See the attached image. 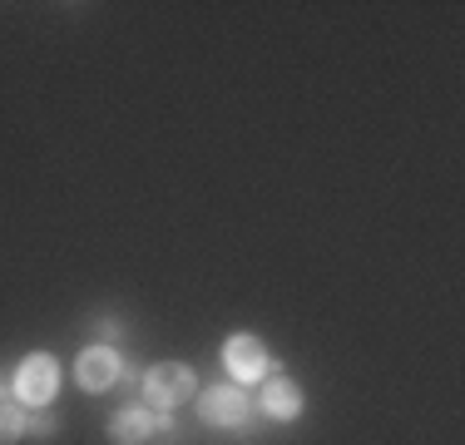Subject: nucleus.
I'll list each match as a JSON object with an SVG mask.
<instances>
[{
	"mask_svg": "<svg viewBox=\"0 0 465 445\" xmlns=\"http://www.w3.org/2000/svg\"><path fill=\"white\" fill-rule=\"evenodd\" d=\"M99 337L114 341V337H119V321H114V317H99Z\"/></svg>",
	"mask_w": 465,
	"mask_h": 445,
	"instance_id": "nucleus-10",
	"label": "nucleus"
},
{
	"mask_svg": "<svg viewBox=\"0 0 465 445\" xmlns=\"http://www.w3.org/2000/svg\"><path fill=\"white\" fill-rule=\"evenodd\" d=\"M242 410H248V400H242L238 386H208L203 391V416L213 420V426H238Z\"/></svg>",
	"mask_w": 465,
	"mask_h": 445,
	"instance_id": "nucleus-5",
	"label": "nucleus"
},
{
	"mask_svg": "<svg viewBox=\"0 0 465 445\" xmlns=\"http://www.w3.org/2000/svg\"><path fill=\"white\" fill-rule=\"evenodd\" d=\"M54 381H60V371H54V356L35 351V356H25V366H20L15 391H20V400H25V406H45V400L54 396Z\"/></svg>",
	"mask_w": 465,
	"mask_h": 445,
	"instance_id": "nucleus-2",
	"label": "nucleus"
},
{
	"mask_svg": "<svg viewBox=\"0 0 465 445\" xmlns=\"http://www.w3.org/2000/svg\"><path fill=\"white\" fill-rule=\"evenodd\" d=\"M223 361L238 381H258V376L268 371V347H262L258 337H232L223 347Z\"/></svg>",
	"mask_w": 465,
	"mask_h": 445,
	"instance_id": "nucleus-3",
	"label": "nucleus"
},
{
	"mask_svg": "<svg viewBox=\"0 0 465 445\" xmlns=\"http://www.w3.org/2000/svg\"><path fill=\"white\" fill-rule=\"evenodd\" d=\"M153 430H159V416H153V410H119V416L109 420L114 445H143Z\"/></svg>",
	"mask_w": 465,
	"mask_h": 445,
	"instance_id": "nucleus-6",
	"label": "nucleus"
},
{
	"mask_svg": "<svg viewBox=\"0 0 465 445\" xmlns=\"http://www.w3.org/2000/svg\"><path fill=\"white\" fill-rule=\"evenodd\" d=\"M193 391H198V381H193V371H188L183 361H163V366H153V371L143 376V396H149V406H159V410L183 406Z\"/></svg>",
	"mask_w": 465,
	"mask_h": 445,
	"instance_id": "nucleus-1",
	"label": "nucleus"
},
{
	"mask_svg": "<svg viewBox=\"0 0 465 445\" xmlns=\"http://www.w3.org/2000/svg\"><path fill=\"white\" fill-rule=\"evenodd\" d=\"M262 406H268V416L278 420H292L297 410H302V386L278 376V381H268V391H262Z\"/></svg>",
	"mask_w": 465,
	"mask_h": 445,
	"instance_id": "nucleus-7",
	"label": "nucleus"
},
{
	"mask_svg": "<svg viewBox=\"0 0 465 445\" xmlns=\"http://www.w3.org/2000/svg\"><path fill=\"white\" fill-rule=\"evenodd\" d=\"M20 430H25V416H20L15 406H5V400H0V445H15Z\"/></svg>",
	"mask_w": 465,
	"mask_h": 445,
	"instance_id": "nucleus-8",
	"label": "nucleus"
},
{
	"mask_svg": "<svg viewBox=\"0 0 465 445\" xmlns=\"http://www.w3.org/2000/svg\"><path fill=\"white\" fill-rule=\"evenodd\" d=\"M25 430H30V436H45V440H50V436H54V430H60V420H54V416H50V410H35V416H30V420H25Z\"/></svg>",
	"mask_w": 465,
	"mask_h": 445,
	"instance_id": "nucleus-9",
	"label": "nucleus"
},
{
	"mask_svg": "<svg viewBox=\"0 0 465 445\" xmlns=\"http://www.w3.org/2000/svg\"><path fill=\"white\" fill-rule=\"evenodd\" d=\"M74 371H80L84 391H109V386L124 376V366H119V356L109 351V347H90V351L80 356V366H74Z\"/></svg>",
	"mask_w": 465,
	"mask_h": 445,
	"instance_id": "nucleus-4",
	"label": "nucleus"
}]
</instances>
